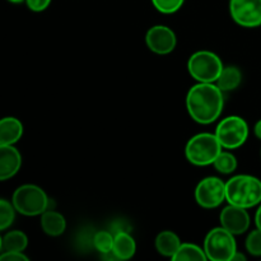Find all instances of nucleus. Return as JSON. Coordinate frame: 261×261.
<instances>
[{"instance_id": "4468645a", "label": "nucleus", "mask_w": 261, "mask_h": 261, "mask_svg": "<svg viewBox=\"0 0 261 261\" xmlns=\"http://www.w3.org/2000/svg\"><path fill=\"white\" fill-rule=\"evenodd\" d=\"M137 251V244L127 231H120L114 234V249L112 254L116 259L129 260Z\"/></svg>"}, {"instance_id": "a878e982", "label": "nucleus", "mask_w": 261, "mask_h": 261, "mask_svg": "<svg viewBox=\"0 0 261 261\" xmlns=\"http://www.w3.org/2000/svg\"><path fill=\"white\" fill-rule=\"evenodd\" d=\"M0 261H28V257L23 252L4 251L0 254Z\"/></svg>"}, {"instance_id": "a211bd4d", "label": "nucleus", "mask_w": 261, "mask_h": 261, "mask_svg": "<svg viewBox=\"0 0 261 261\" xmlns=\"http://www.w3.org/2000/svg\"><path fill=\"white\" fill-rule=\"evenodd\" d=\"M173 261H205V251L194 244H181L180 249L172 256Z\"/></svg>"}, {"instance_id": "f257e3e1", "label": "nucleus", "mask_w": 261, "mask_h": 261, "mask_svg": "<svg viewBox=\"0 0 261 261\" xmlns=\"http://www.w3.org/2000/svg\"><path fill=\"white\" fill-rule=\"evenodd\" d=\"M223 92L214 83H198L186 96V107L194 121L208 125L216 121L223 111Z\"/></svg>"}, {"instance_id": "bb28decb", "label": "nucleus", "mask_w": 261, "mask_h": 261, "mask_svg": "<svg viewBox=\"0 0 261 261\" xmlns=\"http://www.w3.org/2000/svg\"><path fill=\"white\" fill-rule=\"evenodd\" d=\"M255 224H256V228L261 229V205L256 211V214H255Z\"/></svg>"}, {"instance_id": "393cba45", "label": "nucleus", "mask_w": 261, "mask_h": 261, "mask_svg": "<svg viewBox=\"0 0 261 261\" xmlns=\"http://www.w3.org/2000/svg\"><path fill=\"white\" fill-rule=\"evenodd\" d=\"M51 0H25V4L32 12H43L47 9Z\"/></svg>"}, {"instance_id": "39448f33", "label": "nucleus", "mask_w": 261, "mask_h": 261, "mask_svg": "<svg viewBox=\"0 0 261 261\" xmlns=\"http://www.w3.org/2000/svg\"><path fill=\"white\" fill-rule=\"evenodd\" d=\"M222 69V60L212 51H198L188 61L189 73L198 83H216Z\"/></svg>"}, {"instance_id": "b1692460", "label": "nucleus", "mask_w": 261, "mask_h": 261, "mask_svg": "<svg viewBox=\"0 0 261 261\" xmlns=\"http://www.w3.org/2000/svg\"><path fill=\"white\" fill-rule=\"evenodd\" d=\"M246 250L254 256H261V229L250 232L246 239Z\"/></svg>"}, {"instance_id": "f3484780", "label": "nucleus", "mask_w": 261, "mask_h": 261, "mask_svg": "<svg viewBox=\"0 0 261 261\" xmlns=\"http://www.w3.org/2000/svg\"><path fill=\"white\" fill-rule=\"evenodd\" d=\"M241 81L242 74L239 68H236V66H223L216 83L222 92H228L236 89L241 84Z\"/></svg>"}, {"instance_id": "4be33fe9", "label": "nucleus", "mask_w": 261, "mask_h": 261, "mask_svg": "<svg viewBox=\"0 0 261 261\" xmlns=\"http://www.w3.org/2000/svg\"><path fill=\"white\" fill-rule=\"evenodd\" d=\"M15 208L13 203L0 199V231L9 228L15 219Z\"/></svg>"}, {"instance_id": "0eeeda50", "label": "nucleus", "mask_w": 261, "mask_h": 261, "mask_svg": "<svg viewBox=\"0 0 261 261\" xmlns=\"http://www.w3.org/2000/svg\"><path fill=\"white\" fill-rule=\"evenodd\" d=\"M216 137L224 149H237L249 138V125L242 117H224L216 129Z\"/></svg>"}, {"instance_id": "aec40b11", "label": "nucleus", "mask_w": 261, "mask_h": 261, "mask_svg": "<svg viewBox=\"0 0 261 261\" xmlns=\"http://www.w3.org/2000/svg\"><path fill=\"white\" fill-rule=\"evenodd\" d=\"M213 166L218 172L223 173V175H229V173L236 171L237 160L232 153L223 152L222 150L218 154V157L216 158V161L213 162Z\"/></svg>"}, {"instance_id": "20e7f679", "label": "nucleus", "mask_w": 261, "mask_h": 261, "mask_svg": "<svg viewBox=\"0 0 261 261\" xmlns=\"http://www.w3.org/2000/svg\"><path fill=\"white\" fill-rule=\"evenodd\" d=\"M12 203L18 213L27 217L41 216L50 205V199L45 191L36 185H22L14 191Z\"/></svg>"}, {"instance_id": "2eb2a0df", "label": "nucleus", "mask_w": 261, "mask_h": 261, "mask_svg": "<svg viewBox=\"0 0 261 261\" xmlns=\"http://www.w3.org/2000/svg\"><path fill=\"white\" fill-rule=\"evenodd\" d=\"M41 227L46 234L58 237L65 232L66 221L63 214H60L59 212L47 209L41 214Z\"/></svg>"}, {"instance_id": "6e6552de", "label": "nucleus", "mask_w": 261, "mask_h": 261, "mask_svg": "<svg viewBox=\"0 0 261 261\" xmlns=\"http://www.w3.org/2000/svg\"><path fill=\"white\" fill-rule=\"evenodd\" d=\"M196 203L205 209H213L226 200V182L219 177H205L195 189Z\"/></svg>"}, {"instance_id": "dca6fc26", "label": "nucleus", "mask_w": 261, "mask_h": 261, "mask_svg": "<svg viewBox=\"0 0 261 261\" xmlns=\"http://www.w3.org/2000/svg\"><path fill=\"white\" fill-rule=\"evenodd\" d=\"M181 241L176 233L172 231H163L155 239V249L163 256L172 259L173 255L180 249Z\"/></svg>"}, {"instance_id": "c85d7f7f", "label": "nucleus", "mask_w": 261, "mask_h": 261, "mask_svg": "<svg viewBox=\"0 0 261 261\" xmlns=\"http://www.w3.org/2000/svg\"><path fill=\"white\" fill-rule=\"evenodd\" d=\"M236 260H241V261H245V260H246V257H245L244 255H242V254H240V252L237 251L236 254L233 255V257H232V260H231V261H236Z\"/></svg>"}, {"instance_id": "423d86ee", "label": "nucleus", "mask_w": 261, "mask_h": 261, "mask_svg": "<svg viewBox=\"0 0 261 261\" xmlns=\"http://www.w3.org/2000/svg\"><path fill=\"white\" fill-rule=\"evenodd\" d=\"M204 251L208 260L231 261L237 252L234 234L222 226L213 228L204 240Z\"/></svg>"}, {"instance_id": "ddd939ff", "label": "nucleus", "mask_w": 261, "mask_h": 261, "mask_svg": "<svg viewBox=\"0 0 261 261\" xmlns=\"http://www.w3.org/2000/svg\"><path fill=\"white\" fill-rule=\"evenodd\" d=\"M23 135V125L15 117L0 119V144L14 145Z\"/></svg>"}, {"instance_id": "7c9ffc66", "label": "nucleus", "mask_w": 261, "mask_h": 261, "mask_svg": "<svg viewBox=\"0 0 261 261\" xmlns=\"http://www.w3.org/2000/svg\"><path fill=\"white\" fill-rule=\"evenodd\" d=\"M3 251V237L0 236V252Z\"/></svg>"}, {"instance_id": "f8f14e48", "label": "nucleus", "mask_w": 261, "mask_h": 261, "mask_svg": "<svg viewBox=\"0 0 261 261\" xmlns=\"http://www.w3.org/2000/svg\"><path fill=\"white\" fill-rule=\"evenodd\" d=\"M22 166V155L14 145L0 144V181L15 176Z\"/></svg>"}, {"instance_id": "412c9836", "label": "nucleus", "mask_w": 261, "mask_h": 261, "mask_svg": "<svg viewBox=\"0 0 261 261\" xmlns=\"http://www.w3.org/2000/svg\"><path fill=\"white\" fill-rule=\"evenodd\" d=\"M93 245L101 254H111L114 249V234L107 231H99L94 234Z\"/></svg>"}, {"instance_id": "f03ea898", "label": "nucleus", "mask_w": 261, "mask_h": 261, "mask_svg": "<svg viewBox=\"0 0 261 261\" xmlns=\"http://www.w3.org/2000/svg\"><path fill=\"white\" fill-rule=\"evenodd\" d=\"M226 200L232 205L252 208L261 203V181L250 175H237L226 182Z\"/></svg>"}, {"instance_id": "cd10ccee", "label": "nucleus", "mask_w": 261, "mask_h": 261, "mask_svg": "<svg viewBox=\"0 0 261 261\" xmlns=\"http://www.w3.org/2000/svg\"><path fill=\"white\" fill-rule=\"evenodd\" d=\"M254 132H255V135H256V137L259 138V139H261V120H259V121L256 122V125H255Z\"/></svg>"}, {"instance_id": "7ed1b4c3", "label": "nucleus", "mask_w": 261, "mask_h": 261, "mask_svg": "<svg viewBox=\"0 0 261 261\" xmlns=\"http://www.w3.org/2000/svg\"><path fill=\"white\" fill-rule=\"evenodd\" d=\"M223 147L219 143L216 134L200 133L194 135L188 142L185 148L186 158L195 166L213 165L216 158L222 152Z\"/></svg>"}, {"instance_id": "c756f323", "label": "nucleus", "mask_w": 261, "mask_h": 261, "mask_svg": "<svg viewBox=\"0 0 261 261\" xmlns=\"http://www.w3.org/2000/svg\"><path fill=\"white\" fill-rule=\"evenodd\" d=\"M8 2L13 3V4H19V3H23V2H25V0H8Z\"/></svg>"}, {"instance_id": "1a4fd4ad", "label": "nucleus", "mask_w": 261, "mask_h": 261, "mask_svg": "<svg viewBox=\"0 0 261 261\" xmlns=\"http://www.w3.org/2000/svg\"><path fill=\"white\" fill-rule=\"evenodd\" d=\"M229 13L232 19L242 27L261 25V0H229Z\"/></svg>"}, {"instance_id": "9d476101", "label": "nucleus", "mask_w": 261, "mask_h": 261, "mask_svg": "<svg viewBox=\"0 0 261 261\" xmlns=\"http://www.w3.org/2000/svg\"><path fill=\"white\" fill-rule=\"evenodd\" d=\"M148 48L158 55H167L172 53L177 43L175 32L166 25H154L149 28L145 35Z\"/></svg>"}, {"instance_id": "9b49d317", "label": "nucleus", "mask_w": 261, "mask_h": 261, "mask_svg": "<svg viewBox=\"0 0 261 261\" xmlns=\"http://www.w3.org/2000/svg\"><path fill=\"white\" fill-rule=\"evenodd\" d=\"M219 221H221V226L234 236L245 233L250 227V216L246 208L232 205V204H228L221 212Z\"/></svg>"}, {"instance_id": "5701e85b", "label": "nucleus", "mask_w": 261, "mask_h": 261, "mask_svg": "<svg viewBox=\"0 0 261 261\" xmlns=\"http://www.w3.org/2000/svg\"><path fill=\"white\" fill-rule=\"evenodd\" d=\"M152 3L158 12L163 14H172L182 7L185 0H152Z\"/></svg>"}, {"instance_id": "6ab92c4d", "label": "nucleus", "mask_w": 261, "mask_h": 261, "mask_svg": "<svg viewBox=\"0 0 261 261\" xmlns=\"http://www.w3.org/2000/svg\"><path fill=\"white\" fill-rule=\"evenodd\" d=\"M28 246V239L24 232L10 231L3 237V250L4 251L23 252Z\"/></svg>"}]
</instances>
